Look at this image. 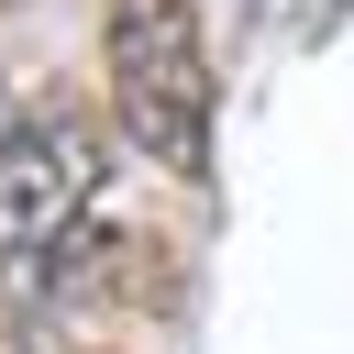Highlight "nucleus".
Returning <instances> with one entry per match:
<instances>
[{"label":"nucleus","mask_w":354,"mask_h":354,"mask_svg":"<svg viewBox=\"0 0 354 354\" xmlns=\"http://www.w3.org/2000/svg\"><path fill=\"white\" fill-rule=\"evenodd\" d=\"M0 354H66V343H55V321H44L33 299H11V310H0Z\"/></svg>","instance_id":"obj_3"},{"label":"nucleus","mask_w":354,"mask_h":354,"mask_svg":"<svg viewBox=\"0 0 354 354\" xmlns=\"http://www.w3.org/2000/svg\"><path fill=\"white\" fill-rule=\"evenodd\" d=\"M100 166L66 122H11L0 133V299H55L66 254L88 243Z\"/></svg>","instance_id":"obj_2"},{"label":"nucleus","mask_w":354,"mask_h":354,"mask_svg":"<svg viewBox=\"0 0 354 354\" xmlns=\"http://www.w3.org/2000/svg\"><path fill=\"white\" fill-rule=\"evenodd\" d=\"M100 77H111V122L144 166L166 177H210V44H199V0H111L100 11Z\"/></svg>","instance_id":"obj_1"}]
</instances>
